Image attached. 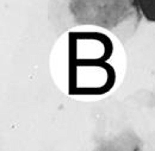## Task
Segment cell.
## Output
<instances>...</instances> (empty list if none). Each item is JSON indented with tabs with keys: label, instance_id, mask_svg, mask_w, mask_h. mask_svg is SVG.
Here are the masks:
<instances>
[{
	"label": "cell",
	"instance_id": "obj_1",
	"mask_svg": "<svg viewBox=\"0 0 155 151\" xmlns=\"http://www.w3.org/2000/svg\"><path fill=\"white\" fill-rule=\"evenodd\" d=\"M136 0H50L49 19L58 31L96 25L120 40L135 34L141 21Z\"/></svg>",
	"mask_w": 155,
	"mask_h": 151
},
{
	"label": "cell",
	"instance_id": "obj_2",
	"mask_svg": "<svg viewBox=\"0 0 155 151\" xmlns=\"http://www.w3.org/2000/svg\"><path fill=\"white\" fill-rule=\"evenodd\" d=\"M141 14L150 23H155V0H136Z\"/></svg>",
	"mask_w": 155,
	"mask_h": 151
}]
</instances>
